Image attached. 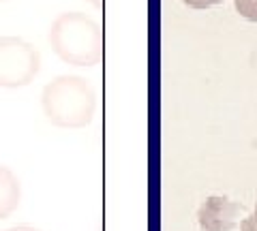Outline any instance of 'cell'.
Listing matches in <instances>:
<instances>
[{
	"mask_svg": "<svg viewBox=\"0 0 257 231\" xmlns=\"http://www.w3.org/2000/svg\"><path fill=\"white\" fill-rule=\"evenodd\" d=\"M47 120L64 129H82L92 122L96 94L88 79L77 75H60L52 79L41 94Z\"/></svg>",
	"mask_w": 257,
	"mask_h": 231,
	"instance_id": "obj_2",
	"label": "cell"
},
{
	"mask_svg": "<svg viewBox=\"0 0 257 231\" xmlns=\"http://www.w3.org/2000/svg\"><path fill=\"white\" fill-rule=\"evenodd\" d=\"M47 39L56 56L75 67H94L105 56L103 28L79 11L60 13L52 22Z\"/></svg>",
	"mask_w": 257,
	"mask_h": 231,
	"instance_id": "obj_1",
	"label": "cell"
},
{
	"mask_svg": "<svg viewBox=\"0 0 257 231\" xmlns=\"http://www.w3.org/2000/svg\"><path fill=\"white\" fill-rule=\"evenodd\" d=\"M187 7L191 9H208V7H214V5H221L225 0H182Z\"/></svg>",
	"mask_w": 257,
	"mask_h": 231,
	"instance_id": "obj_7",
	"label": "cell"
},
{
	"mask_svg": "<svg viewBox=\"0 0 257 231\" xmlns=\"http://www.w3.org/2000/svg\"><path fill=\"white\" fill-rule=\"evenodd\" d=\"M234 7L240 18L248 22H257V0H234Z\"/></svg>",
	"mask_w": 257,
	"mask_h": 231,
	"instance_id": "obj_6",
	"label": "cell"
},
{
	"mask_svg": "<svg viewBox=\"0 0 257 231\" xmlns=\"http://www.w3.org/2000/svg\"><path fill=\"white\" fill-rule=\"evenodd\" d=\"M41 69V56L37 47L20 37L0 39V86L24 88L37 77Z\"/></svg>",
	"mask_w": 257,
	"mask_h": 231,
	"instance_id": "obj_3",
	"label": "cell"
},
{
	"mask_svg": "<svg viewBox=\"0 0 257 231\" xmlns=\"http://www.w3.org/2000/svg\"><path fill=\"white\" fill-rule=\"evenodd\" d=\"M5 231H39V229L28 227V225H20V227H11V229H5Z\"/></svg>",
	"mask_w": 257,
	"mask_h": 231,
	"instance_id": "obj_9",
	"label": "cell"
},
{
	"mask_svg": "<svg viewBox=\"0 0 257 231\" xmlns=\"http://www.w3.org/2000/svg\"><path fill=\"white\" fill-rule=\"evenodd\" d=\"M240 231H257V201H255L253 214H248V216L240 222Z\"/></svg>",
	"mask_w": 257,
	"mask_h": 231,
	"instance_id": "obj_8",
	"label": "cell"
},
{
	"mask_svg": "<svg viewBox=\"0 0 257 231\" xmlns=\"http://www.w3.org/2000/svg\"><path fill=\"white\" fill-rule=\"evenodd\" d=\"M20 205V182L9 171L0 167V218H7Z\"/></svg>",
	"mask_w": 257,
	"mask_h": 231,
	"instance_id": "obj_5",
	"label": "cell"
},
{
	"mask_svg": "<svg viewBox=\"0 0 257 231\" xmlns=\"http://www.w3.org/2000/svg\"><path fill=\"white\" fill-rule=\"evenodd\" d=\"M248 216L244 203L231 201L227 197H208L197 210V222L204 231H236Z\"/></svg>",
	"mask_w": 257,
	"mask_h": 231,
	"instance_id": "obj_4",
	"label": "cell"
},
{
	"mask_svg": "<svg viewBox=\"0 0 257 231\" xmlns=\"http://www.w3.org/2000/svg\"><path fill=\"white\" fill-rule=\"evenodd\" d=\"M92 7H96V9H103V5H105V0H88Z\"/></svg>",
	"mask_w": 257,
	"mask_h": 231,
	"instance_id": "obj_10",
	"label": "cell"
}]
</instances>
